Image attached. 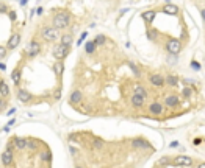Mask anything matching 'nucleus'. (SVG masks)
I'll use <instances>...</instances> for the list:
<instances>
[{
    "label": "nucleus",
    "mask_w": 205,
    "mask_h": 168,
    "mask_svg": "<svg viewBox=\"0 0 205 168\" xmlns=\"http://www.w3.org/2000/svg\"><path fill=\"white\" fill-rule=\"evenodd\" d=\"M69 22H71V17L67 13H58L55 19H53V27L57 28V30H60V28H66L69 27Z\"/></svg>",
    "instance_id": "f257e3e1"
},
{
    "label": "nucleus",
    "mask_w": 205,
    "mask_h": 168,
    "mask_svg": "<svg viewBox=\"0 0 205 168\" xmlns=\"http://www.w3.org/2000/svg\"><path fill=\"white\" fill-rule=\"evenodd\" d=\"M42 36H44L45 41H55L58 38V30H57L55 27H53V28L45 27L44 30H42Z\"/></svg>",
    "instance_id": "f03ea898"
},
{
    "label": "nucleus",
    "mask_w": 205,
    "mask_h": 168,
    "mask_svg": "<svg viewBox=\"0 0 205 168\" xmlns=\"http://www.w3.org/2000/svg\"><path fill=\"white\" fill-rule=\"evenodd\" d=\"M67 53H69V45H64V44H60L58 47H55V50H53V56H55L57 59H63Z\"/></svg>",
    "instance_id": "7ed1b4c3"
},
{
    "label": "nucleus",
    "mask_w": 205,
    "mask_h": 168,
    "mask_svg": "<svg viewBox=\"0 0 205 168\" xmlns=\"http://www.w3.org/2000/svg\"><path fill=\"white\" fill-rule=\"evenodd\" d=\"M180 48H182V45H180V42L177 41V39H171L168 42V52L171 55H177V53L180 52Z\"/></svg>",
    "instance_id": "20e7f679"
},
{
    "label": "nucleus",
    "mask_w": 205,
    "mask_h": 168,
    "mask_svg": "<svg viewBox=\"0 0 205 168\" xmlns=\"http://www.w3.org/2000/svg\"><path fill=\"white\" fill-rule=\"evenodd\" d=\"M38 53H39V44H38V42H35V41H33L31 44H30V47L27 48V55H28V56H31V58H33V56H36Z\"/></svg>",
    "instance_id": "39448f33"
},
{
    "label": "nucleus",
    "mask_w": 205,
    "mask_h": 168,
    "mask_svg": "<svg viewBox=\"0 0 205 168\" xmlns=\"http://www.w3.org/2000/svg\"><path fill=\"white\" fill-rule=\"evenodd\" d=\"M2 162H3V165H6V167L13 162V153H11L10 150H5V151H3V154H2Z\"/></svg>",
    "instance_id": "423d86ee"
},
{
    "label": "nucleus",
    "mask_w": 205,
    "mask_h": 168,
    "mask_svg": "<svg viewBox=\"0 0 205 168\" xmlns=\"http://www.w3.org/2000/svg\"><path fill=\"white\" fill-rule=\"evenodd\" d=\"M150 83H152L154 86H157V87H161L163 84H165V80H163L161 75H152L150 76Z\"/></svg>",
    "instance_id": "0eeeda50"
},
{
    "label": "nucleus",
    "mask_w": 205,
    "mask_h": 168,
    "mask_svg": "<svg viewBox=\"0 0 205 168\" xmlns=\"http://www.w3.org/2000/svg\"><path fill=\"white\" fill-rule=\"evenodd\" d=\"M16 146H17V148L19 150H27V148H28V146H30V142H28V140H27V139H16Z\"/></svg>",
    "instance_id": "6e6552de"
},
{
    "label": "nucleus",
    "mask_w": 205,
    "mask_h": 168,
    "mask_svg": "<svg viewBox=\"0 0 205 168\" xmlns=\"http://www.w3.org/2000/svg\"><path fill=\"white\" fill-rule=\"evenodd\" d=\"M142 103H144V97H141V95H138V94H135V95L132 97V104H133V106L141 108Z\"/></svg>",
    "instance_id": "1a4fd4ad"
},
{
    "label": "nucleus",
    "mask_w": 205,
    "mask_h": 168,
    "mask_svg": "<svg viewBox=\"0 0 205 168\" xmlns=\"http://www.w3.org/2000/svg\"><path fill=\"white\" fill-rule=\"evenodd\" d=\"M149 112L158 115V114H161V112H163V106H161L160 103H152V104H150V108H149Z\"/></svg>",
    "instance_id": "9d476101"
},
{
    "label": "nucleus",
    "mask_w": 205,
    "mask_h": 168,
    "mask_svg": "<svg viewBox=\"0 0 205 168\" xmlns=\"http://www.w3.org/2000/svg\"><path fill=\"white\" fill-rule=\"evenodd\" d=\"M133 146H135V148H138V150H146V148H149V143L147 142H144V140H141V139H135L133 140Z\"/></svg>",
    "instance_id": "9b49d317"
},
{
    "label": "nucleus",
    "mask_w": 205,
    "mask_h": 168,
    "mask_svg": "<svg viewBox=\"0 0 205 168\" xmlns=\"http://www.w3.org/2000/svg\"><path fill=\"white\" fill-rule=\"evenodd\" d=\"M165 104H166L168 108H174V106L179 104V98L174 97V95H171V97H168L166 100H165Z\"/></svg>",
    "instance_id": "f8f14e48"
},
{
    "label": "nucleus",
    "mask_w": 205,
    "mask_h": 168,
    "mask_svg": "<svg viewBox=\"0 0 205 168\" xmlns=\"http://www.w3.org/2000/svg\"><path fill=\"white\" fill-rule=\"evenodd\" d=\"M174 162H175L177 165H189V164H191V159L186 157V156H177Z\"/></svg>",
    "instance_id": "ddd939ff"
},
{
    "label": "nucleus",
    "mask_w": 205,
    "mask_h": 168,
    "mask_svg": "<svg viewBox=\"0 0 205 168\" xmlns=\"http://www.w3.org/2000/svg\"><path fill=\"white\" fill-rule=\"evenodd\" d=\"M163 13H166V14H171V16H174V14L179 13V8H177L175 5H166L165 8H163Z\"/></svg>",
    "instance_id": "4468645a"
},
{
    "label": "nucleus",
    "mask_w": 205,
    "mask_h": 168,
    "mask_svg": "<svg viewBox=\"0 0 205 168\" xmlns=\"http://www.w3.org/2000/svg\"><path fill=\"white\" fill-rule=\"evenodd\" d=\"M19 42H20V38L17 36V34H16V36H13L10 39V42H8V48H11V50H13V48H16L19 45Z\"/></svg>",
    "instance_id": "2eb2a0df"
},
{
    "label": "nucleus",
    "mask_w": 205,
    "mask_h": 168,
    "mask_svg": "<svg viewBox=\"0 0 205 168\" xmlns=\"http://www.w3.org/2000/svg\"><path fill=\"white\" fill-rule=\"evenodd\" d=\"M71 101H72V103H80V101H81V92H80V90H75V92H72Z\"/></svg>",
    "instance_id": "dca6fc26"
},
{
    "label": "nucleus",
    "mask_w": 205,
    "mask_h": 168,
    "mask_svg": "<svg viewBox=\"0 0 205 168\" xmlns=\"http://www.w3.org/2000/svg\"><path fill=\"white\" fill-rule=\"evenodd\" d=\"M17 97H19V100H20V101H28L30 98H31L30 94H28V92H25V90H19Z\"/></svg>",
    "instance_id": "f3484780"
},
{
    "label": "nucleus",
    "mask_w": 205,
    "mask_h": 168,
    "mask_svg": "<svg viewBox=\"0 0 205 168\" xmlns=\"http://www.w3.org/2000/svg\"><path fill=\"white\" fill-rule=\"evenodd\" d=\"M166 81H168V84H169L171 87H175V86H177V81H179V80H177L175 75H168Z\"/></svg>",
    "instance_id": "a211bd4d"
},
{
    "label": "nucleus",
    "mask_w": 205,
    "mask_h": 168,
    "mask_svg": "<svg viewBox=\"0 0 205 168\" xmlns=\"http://www.w3.org/2000/svg\"><path fill=\"white\" fill-rule=\"evenodd\" d=\"M71 42H72V36H71V34H64V36L61 38V44H64V45H71Z\"/></svg>",
    "instance_id": "6ab92c4d"
},
{
    "label": "nucleus",
    "mask_w": 205,
    "mask_h": 168,
    "mask_svg": "<svg viewBox=\"0 0 205 168\" xmlns=\"http://www.w3.org/2000/svg\"><path fill=\"white\" fill-rule=\"evenodd\" d=\"M53 70H55L57 75H61V73H63V62H55V66H53Z\"/></svg>",
    "instance_id": "aec40b11"
},
{
    "label": "nucleus",
    "mask_w": 205,
    "mask_h": 168,
    "mask_svg": "<svg viewBox=\"0 0 205 168\" xmlns=\"http://www.w3.org/2000/svg\"><path fill=\"white\" fill-rule=\"evenodd\" d=\"M154 17H155V13H152V11H146L144 14H142V19L147 20V22H150Z\"/></svg>",
    "instance_id": "412c9836"
},
{
    "label": "nucleus",
    "mask_w": 205,
    "mask_h": 168,
    "mask_svg": "<svg viewBox=\"0 0 205 168\" xmlns=\"http://www.w3.org/2000/svg\"><path fill=\"white\" fill-rule=\"evenodd\" d=\"M95 45H97V44H95V41L88 42V44H86V52H88V53H92L94 48H95Z\"/></svg>",
    "instance_id": "4be33fe9"
},
{
    "label": "nucleus",
    "mask_w": 205,
    "mask_h": 168,
    "mask_svg": "<svg viewBox=\"0 0 205 168\" xmlns=\"http://www.w3.org/2000/svg\"><path fill=\"white\" fill-rule=\"evenodd\" d=\"M11 78H13V83H14V84L19 83V80H20V72H19V70H14V72H13Z\"/></svg>",
    "instance_id": "5701e85b"
},
{
    "label": "nucleus",
    "mask_w": 205,
    "mask_h": 168,
    "mask_svg": "<svg viewBox=\"0 0 205 168\" xmlns=\"http://www.w3.org/2000/svg\"><path fill=\"white\" fill-rule=\"evenodd\" d=\"M135 94H138V95H141V97H144V98L147 97V95H146V90L142 89L141 86H136V87H135Z\"/></svg>",
    "instance_id": "b1692460"
},
{
    "label": "nucleus",
    "mask_w": 205,
    "mask_h": 168,
    "mask_svg": "<svg viewBox=\"0 0 205 168\" xmlns=\"http://www.w3.org/2000/svg\"><path fill=\"white\" fill-rule=\"evenodd\" d=\"M102 145H104V143H102V140H100V139H95L94 143H92V148H94V150H100Z\"/></svg>",
    "instance_id": "393cba45"
},
{
    "label": "nucleus",
    "mask_w": 205,
    "mask_h": 168,
    "mask_svg": "<svg viewBox=\"0 0 205 168\" xmlns=\"http://www.w3.org/2000/svg\"><path fill=\"white\" fill-rule=\"evenodd\" d=\"M2 97H3V98L8 97V86H6V83H5V81L2 83Z\"/></svg>",
    "instance_id": "a878e982"
},
{
    "label": "nucleus",
    "mask_w": 205,
    "mask_h": 168,
    "mask_svg": "<svg viewBox=\"0 0 205 168\" xmlns=\"http://www.w3.org/2000/svg\"><path fill=\"white\" fill-rule=\"evenodd\" d=\"M95 44H105V36H100V34H99V36L97 38H95Z\"/></svg>",
    "instance_id": "bb28decb"
},
{
    "label": "nucleus",
    "mask_w": 205,
    "mask_h": 168,
    "mask_svg": "<svg viewBox=\"0 0 205 168\" xmlns=\"http://www.w3.org/2000/svg\"><path fill=\"white\" fill-rule=\"evenodd\" d=\"M41 157H42V160H49L50 159V153L49 151H44L42 154H41Z\"/></svg>",
    "instance_id": "cd10ccee"
},
{
    "label": "nucleus",
    "mask_w": 205,
    "mask_h": 168,
    "mask_svg": "<svg viewBox=\"0 0 205 168\" xmlns=\"http://www.w3.org/2000/svg\"><path fill=\"white\" fill-rule=\"evenodd\" d=\"M128 66L132 67V70H133V73H135V75H138V69H136V66L133 64V62H128Z\"/></svg>",
    "instance_id": "c85d7f7f"
},
{
    "label": "nucleus",
    "mask_w": 205,
    "mask_h": 168,
    "mask_svg": "<svg viewBox=\"0 0 205 168\" xmlns=\"http://www.w3.org/2000/svg\"><path fill=\"white\" fill-rule=\"evenodd\" d=\"M169 61H171V64H175V62H177V56H175V55H172V56L169 58Z\"/></svg>",
    "instance_id": "c756f323"
},
{
    "label": "nucleus",
    "mask_w": 205,
    "mask_h": 168,
    "mask_svg": "<svg viewBox=\"0 0 205 168\" xmlns=\"http://www.w3.org/2000/svg\"><path fill=\"white\" fill-rule=\"evenodd\" d=\"M183 95H185V97H189V95H191V90H189V89H185V90H183Z\"/></svg>",
    "instance_id": "7c9ffc66"
},
{
    "label": "nucleus",
    "mask_w": 205,
    "mask_h": 168,
    "mask_svg": "<svg viewBox=\"0 0 205 168\" xmlns=\"http://www.w3.org/2000/svg\"><path fill=\"white\" fill-rule=\"evenodd\" d=\"M166 162H168V157H161V159H160V164H163V165H165Z\"/></svg>",
    "instance_id": "2f4dec72"
},
{
    "label": "nucleus",
    "mask_w": 205,
    "mask_h": 168,
    "mask_svg": "<svg viewBox=\"0 0 205 168\" xmlns=\"http://www.w3.org/2000/svg\"><path fill=\"white\" fill-rule=\"evenodd\" d=\"M0 11H2V13L6 11V5H5V3H2V6H0Z\"/></svg>",
    "instance_id": "473e14b6"
},
{
    "label": "nucleus",
    "mask_w": 205,
    "mask_h": 168,
    "mask_svg": "<svg viewBox=\"0 0 205 168\" xmlns=\"http://www.w3.org/2000/svg\"><path fill=\"white\" fill-rule=\"evenodd\" d=\"M201 16H202V19H204V22H205V10L201 11Z\"/></svg>",
    "instance_id": "72a5a7b5"
},
{
    "label": "nucleus",
    "mask_w": 205,
    "mask_h": 168,
    "mask_svg": "<svg viewBox=\"0 0 205 168\" xmlns=\"http://www.w3.org/2000/svg\"><path fill=\"white\" fill-rule=\"evenodd\" d=\"M199 168H205V164H201V165H199Z\"/></svg>",
    "instance_id": "f704fd0d"
},
{
    "label": "nucleus",
    "mask_w": 205,
    "mask_h": 168,
    "mask_svg": "<svg viewBox=\"0 0 205 168\" xmlns=\"http://www.w3.org/2000/svg\"><path fill=\"white\" fill-rule=\"evenodd\" d=\"M77 168H81V167H77Z\"/></svg>",
    "instance_id": "c9c22d12"
}]
</instances>
